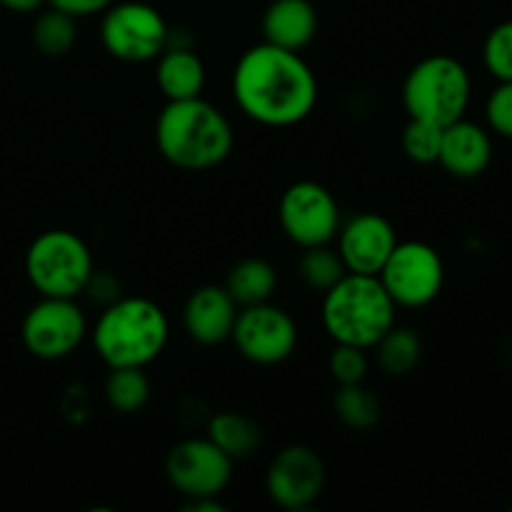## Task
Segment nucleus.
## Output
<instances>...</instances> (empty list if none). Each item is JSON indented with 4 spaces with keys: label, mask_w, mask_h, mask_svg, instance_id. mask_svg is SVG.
<instances>
[{
    "label": "nucleus",
    "mask_w": 512,
    "mask_h": 512,
    "mask_svg": "<svg viewBox=\"0 0 512 512\" xmlns=\"http://www.w3.org/2000/svg\"><path fill=\"white\" fill-rule=\"evenodd\" d=\"M103 393L115 413H140L150 400V378L145 368H110Z\"/></svg>",
    "instance_id": "5701e85b"
},
{
    "label": "nucleus",
    "mask_w": 512,
    "mask_h": 512,
    "mask_svg": "<svg viewBox=\"0 0 512 512\" xmlns=\"http://www.w3.org/2000/svg\"><path fill=\"white\" fill-rule=\"evenodd\" d=\"M233 458L223 453L213 440L185 438L170 448L165 458V475L170 485L185 498H218L233 478Z\"/></svg>",
    "instance_id": "f8f14e48"
},
{
    "label": "nucleus",
    "mask_w": 512,
    "mask_h": 512,
    "mask_svg": "<svg viewBox=\"0 0 512 512\" xmlns=\"http://www.w3.org/2000/svg\"><path fill=\"white\" fill-rule=\"evenodd\" d=\"M233 95L240 113L253 123L293 128L315 110L318 78L303 55L263 40L235 63Z\"/></svg>",
    "instance_id": "f257e3e1"
},
{
    "label": "nucleus",
    "mask_w": 512,
    "mask_h": 512,
    "mask_svg": "<svg viewBox=\"0 0 512 512\" xmlns=\"http://www.w3.org/2000/svg\"><path fill=\"white\" fill-rule=\"evenodd\" d=\"M155 83L165 100H188L203 95L205 65L190 48H165L158 55Z\"/></svg>",
    "instance_id": "a211bd4d"
},
{
    "label": "nucleus",
    "mask_w": 512,
    "mask_h": 512,
    "mask_svg": "<svg viewBox=\"0 0 512 512\" xmlns=\"http://www.w3.org/2000/svg\"><path fill=\"white\" fill-rule=\"evenodd\" d=\"M235 135L220 108L198 95L168 100L155 120V145L170 165L180 170L218 168L233 153Z\"/></svg>",
    "instance_id": "f03ea898"
},
{
    "label": "nucleus",
    "mask_w": 512,
    "mask_h": 512,
    "mask_svg": "<svg viewBox=\"0 0 512 512\" xmlns=\"http://www.w3.org/2000/svg\"><path fill=\"white\" fill-rule=\"evenodd\" d=\"M170 323L155 300L118 298L100 313L93 330L95 353L108 368H145L168 345Z\"/></svg>",
    "instance_id": "7ed1b4c3"
},
{
    "label": "nucleus",
    "mask_w": 512,
    "mask_h": 512,
    "mask_svg": "<svg viewBox=\"0 0 512 512\" xmlns=\"http://www.w3.org/2000/svg\"><path fill=\"white\" fill-rule=\"evenodd\" d=\"M238 310L223 285H203L185 303L183 328L198 345H220L233 335Z\"/></svg>",
    "instance_id": "2eb2a0df"
},
{
    "label": "nucleus",
    "mask_w": 512,
    "mask_h": 512,
    "mask_svg": "<svg viewBox=\"0 0 512 512\" xmlns=\"http://www.w3.org/2000/svg\"><path fill=\"white\" fill-rule=\"evenodd\" d=\"M88 335V318L75 298H48L25 313L20 338L25 350L38 360H63L80 348Z\"/></svg>",
    "instance_id": "1a4fd4ad"
},
{
    "label": "nucleus",
    "mask_w": 512,
    "mask_h": 512,
    "mask_svg": "<svg viewBox=\"0 0 512 512\" xmlns=\"http://www.w3.org/2000/svg\"><path fill=\"white\" fill-rule=\"evenodd\" d=\"M510 510H512V508H510Z\"/></svg>",
    "instance_id": "72a5a7b5"
},
{
    "label": "nucleus",
    "mask_w": 512,
    "mask_h": 512,
    "mask_svg": "<svg viewBox=\"0 0 512 512\" xmlns=\"http://www.w3.org/2000/svg\"><path fill=\"white\" fill-rule=\"evenodd\" d=\"M510 360H512V353H510Z\"/></svg>",
    "instance_id": "473e14b6"
},
{
    "label": "nucleus",
    "mask_w": 512,
    "mask_h": 512,
    "mask_svg": "<svg viewBox=\"0 0 512 512\" xmlns=\"http://www.w3.org/2000/svg\"><path fill=\"white\" fill-rule=\"evenodd\" d=\"M378 350V365L383 373L390 378H403V375L413 373L423 355V343H420L418 333L413 328H403V325H393L383 338L375 343Z\"/></svg>",
    "instance_id": "412c9836"
},
{
    "label": "nucleus",
    "mask_w": 512,
    "mask_h": 512,
    "mask_svg": "<svg viewBox=\"0 0 512 512\" xmlns=\"http://www.w3.org/2000/svg\"><path fill=\"white\" fill-rule=\"evenodd\" d=\"M483 60L493 78L512 80V20L490 30L483 45Z\"/></svg>",
    "instance_id": "bb28decb"
},
{
    "label": "nucleus",
    "mask_w": 512,
    "mask_h": 512,
    "mask_svg": "<svg viewBox=\"0 0 512 512\" xmlns=\"http://www.w3.org/2000/svg\"><path fill=\"white\" fill-rule=\"evenodd\" d=\"M168 30L163 13L140 0L113 3L103 10L100 20V43L123 63H148L168 45Z\"/></svg>",
    "instance_id": "0eeeda50"
},
{
    "label": "nucleus",
    "mask_w": 512,
    "mask_h": 512,
    "mask_svg": "<svg viewBox=\"0 0 512 512\" xmlns=\"http://www.w3.org/2000/svg\"><path fill=\"white\" fill-rule=\"evenodd\" d=\"M230 340L248 363L270 368V365L285 363L295 353L298 325L290 318V313L268 300V303L238 310Z\"/></svg>",
    "instance_id": "9b49d317"
},
{
    "label": "nucleus",
    "mask_w": 512,
    "mask_h": 512,
    "mask_svg": "<svg viewBox=\"0 0 512 512\" xmlns=\"http://www.w3.org/2000/svg\"><path fill=\"white\" fill-rule=\"evenodd\" d=\"M280 228L300 248L333 243L343 215L335 195L315 180H298L280 198Z\"/></svg>",
    "instance_id": "9d476101"
},
{
    "label": "nucleus",
    "mask_w": 512,
    "mask_h": 512,
    "mask_svg": "<svg viewBox=\"0 0 512 512\" xmlns=\"http://www.w3.org/2000/svg\"><path fill=\"white\" fill-rule=\"evenodd\" d=\"M473 95L468 68L453 55H428L410 68L403 83V108L410 120L445 125L465 115Z\"/></svg>",
    "instance_id": "39448f33"
},
{
    "label": "nucleus",
    "mask_w": 512,
    "mask_h": 512,
    "mask_svg": "<svg viewBox=\"0 0 512 512\" xmlns=\"http://www.w3.org/2000/svg\"><path fill=\"white\" fill-rule=\"evenodd\" d=\"M298 273H300V280H303L310 290L325 293V290L333 288L340 278L348 275V268H345L338 250L330 248L328 243V245H315V248H303V255H300V263H298Z\"/></svg>",
    "instance_id": "393cba45"
},
{
    "label": "nucleus",
    "mask_w": 512,
    "mask_h": 512,
    "mask_svg": "<svg viewBox=\"0 0 512 512\" xmlns=\"http://www.w3.org/2000/svg\"><path fill=\"white\" fill-rule=\"evenodd\" d=\"M208 438L233 460L250 458L263 443L260 425L245 413H235V410H223V413L210 418Z\"/></svg>",
    "instance_id": "aec40b11"
},
{
    "label": "nucleus",
    "mask_w": 512,
    "mask_h": 512,
    "mask_svg": "<svg viewBox=\"0 0 512 512\" xmlns=\"http://www.w3.org/2000/svg\"><path fill=\"white\" fill-rule=\"evenodd\" d=\"M440 138H443V128H438V125L423 123V120H408L403 130L405 155L418 165L438 163Z\"/></svg>",
    "instance_id": "a878e982"
},
{
    "label": "nucleus",
    "mask_w": 512,
    "mask_h": 512,
    "mask_svg": "<svg viewBox=\"0 0 512 512\" xmlns=\"http://www.w3.org/2000/svg\"><path fill=\"white\" fill-rule=\"evenodd\" d=\"M318 8L310 0H273L263 13V40L300 53L318 35Z\"/></svg>",
    "instance_id": "f3484780"
},
{
    "label": "nucleus",
    "mask_w": 512,
    "mask_h": 512,
    "mask_svg": "<svg viewBox=\"0 0 512 512\" xmlns=\"http://www.w3.org/2000/svg\"><path fill=\"white\" fill-rule=\"evenodd\" d=\"M395 310L378 275L348 273L325 290L320 315L333 343L370 350L395 325Z\"/></svg>",
    "instance_id": "20e7f679"
},
{
    "label": "nucleus",
    "mask_w": 512,
    "mask_h": 512,
    "mask_svg": "<svg viewBox=\"0 0 512 512\" xmlns=\"http://www.w3.org/2000/svg\"><path fill=\"white\" fill-rule=\"evenodd\" d=\"M328 370L338 380V385L365 383V375H368V355H365L363 348H355V345L335 343L333 353L328 358Z\"/></svg>",
    "instance_id": "cd10ccee"
},
{
    "label": "nucleus",
    "mask_w": 512,
    "mask_h": 512,
    "mask_svg": "<svg viewBox=\"0 0 512 512\" xmlns=\"http://www.w3.org/2000/svg\"><path fill=\"white\" fill-rule=\"evenodd\" d=\"M113 3L115 0H48V5L63 10V13H70L73 18H88V15L103 13Z\"/></svg>",
    "instance_id": "c756f323"
},
{
    "label": "nucleus",
    "mask_w": 512,
    "mask_h": 512,
    "mask_svg": "<svg viewBox=\"0 0 512 512\" xmlns=\"http://www.w3.org/2000/svg\"><path fill=\"white\" fill-rule=\"evenodd\" d=\"M485 115L495 133L512 140V80H500L498 88L490 93Z\"/></svg>",
    "instance_id": "c85d7f7f"
},
{
    "label": "nucleus",
    "mask_w": 512,
    "mask_h": 512,
    "mask_svg": "<svg viewBox=\"0 0 512 512\" xmlns=\"http://www.w3.org/2000/svg\"><path fill=\"white\" fill-rule=\"evenodd\" d=\"M93 273V253L73 230H45L25 253L30 285L48 298H78Z\"/></svg>",
    "instance_id": "423d86ee"
},
{
    "label": "nucleus",
    "mask_w": 512,
    "mask_h": 512,
    "mask_svg": "<svg viewBox=\"0 0 512 512\" xmlns=\"http://www.w3.org/2000/svg\"><path fill=\"white\" fill-rule=\"evenodd\" d=\"M238 308L268 303L278 288V270L263 258H243L230 268L223 285Z\"/></svg>",
    "instance_id": "6ab92c4d"
},
{
    "label": "nucleus",
    "mask_w": 512,
    "mask_h": 512,
    "mask_svg": "<svg viewBox=\"0 0 512 512\" xmlns=\"http://www.w3.org/2000/svg\"><path fill=\"white\" fill-rule=\"evenodd\" d=\"M335 238L348 273L358 275H378L398 245L393 223L380 213H358L348 223H340Z\"/></svg>",
    "instance_id": "4468645a"
},
{
    "label": "nucleus",
    "mask_w": 512,
    "mask_h": 512,
    "mask_svg": "<svg viewBox=\"0 0 512 512\" xmlns=\"http://www.w3.org/2000/svg\"><path fill=\"white\" fill-rule=\"evenodd\" d=\"M45 3H48V0H0V5L13 10V13H33V10L43 8Z\"/></svg>",
    "instance_id": "7c9ffc66"
},
{
    "label": "nucleus",
    "mask_w": 512,
    "mask_h": 512,
    "mask_svg": "<svg viewBox=\"0 0 512 512\" xmlns=\"http://www.w3.org/2000/svg\"><path fill=\"white\" fill-rule=\"evenodd\" d=\"M185 510H193V512H223L225 505L218 503V498H193V500H188Z\"/></svg>",
    "instance_id": "2f4dec72"
},
{
    "label": "nucleus",
    "mask_w": 512,
    "mask_h": 512,
    "mask_svg": "<svg viewBox=\"0 0 512 512\" xmlns=\"http://www.w3.org/2000/svg\"><path fill=\"white\" fill-rule=\"evenodd\" d=\"M378 278L398 308H425L443 290L445 265L433 245L423 240H398Z\"/></svg>",
    "instance_id": "6e6552de"
},
{
    "label": "nucleus",
    "mask_w": 512,
    "mask_h": 512,
    "mask_svg": "<svg viewBox=\"0 0 512 512\" xmlns=\"http://www.w3.org/2000/svg\"><path fill=\"white\" fill-rule=\"evenodd\" d=\"M75 40H78V18H73L70 13L50 5L45 13L35 18L33 43L48 58H60V55L70 53Z\"/></svg>",
    "instance_id": "b1692460"
},
{
    "label": "nucleus",
    "mask_w": 512,
    "mask_h": 512,
    "mask_svg": "<svg viewBox=\"0 0 512 512\" xmlns=\"http://www.w3.org/2000/svg\"><path fill=\"white\" fill-rule=\"evenodd\" d=\"M493 160V140L478 123L460 118L445 125L438 163L455 178H478Z\"/></svg>",
    "instance_id": "dca6fc26"
},
{
    "label": "nucleus",
    "mask_w": 512,
    "mask_h": 512,
    "mask_svg": "<svg viewBox=\"0 0 512 512\" xmlns=\"http://www.w3.org/2000/svg\"><path fill=\"white\" fill-rule=\"evenodd\" d=\"M325 488V463L308 445H288L280 450L265 473V490L283 510H305L315 505Z\"/></svg>",
    "instance_id": "ddd939ff"
},
{
    "label": "nucleus",
    "mask_w": 512,
    "mask_h": 512,
    "mask_svg": "<svg viewBox=\"0 0 512 512\" xmlns=\"http://www.w3.org/2000/svg\"><path fill=\"white\" fill-rule=\"evenodd\" d=\"M333 410L340 423L350 430L375 428L380 423V415H383L378 395L365 388V383L340 385L333 398Z\"/></svg>",
    "instance_id": "4be33fe9"
}]
</instances>
